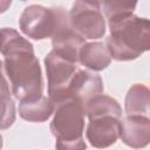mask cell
<instances>
[{
  "label": "cell",
  "mask_w": 150,
  "mask_h": 150,
  "mask_svg": "<svg viewBox=\"0 0 150 150\" xmlns=\"http://www.w3.org/2000/svg\"><path fill=\"white\" fill-rule=\"evenodd\" d=\"M110 35L105 46L111 59L131 61L139 57L150 48V23L146 18L130 15L108 22Z\"/></svg>",
  "instance_id": "1"
},
{
  "label": "cell",
  "mask_w": 150,
  "mask_h": 150,
  "mask_svg": "<svg viewBox=\"0 0 150 150\" xmlns=\"http://www.w3.org/2000/svg\"><path fill=\"white\" fill-rule=\"evenodd\" d=\"M5 75L9 79L12 94L20 102L40 98L43 93L41 67L34 52H23L5 56Z\"/></svg>",
  "instance_id": "2"
},
{
  "label": "cell",
  "mask_w": 150,
  "mask_h": 150,
  "mask_svg": "<svg viewBox=\"0 0 150 150\" xmlns=\"http://www.w3.org/2000/svg\"><path fill=\"white\" fill-rule=\"evenodd\" d=\"M50 131L55 137V150H86L83 139L84 105L76 100L55 104Z\"/></svg>",
  "instance_id": "3"
},
{
  "label": "cell",
  "mask_w": 150,
  "mask_h": 150,
  "mask_svg": "<svg viewBox=\"0 0 150 150\" xmlns=\"http://www.w3.org/2000/svg\"><path fill=\"white\" fill-rule=\"evenodd\" d=\"M63 11L64 9L62 7L29 5L22 11L20 15V29L26 36L34 40L52 38Z\"/></svg>",
  "instance_id": "4"
},
{
  "label": "cell",
  "mask_w": 150,
  "mask_h": 150,
  "mask_svg": "<svg viewBox=\"0 0 150 150\" xmlns=\"http://www.w3.org/2000/svg\"><path fill=\"white\" fill-rule=\"evenodd\" d=\"M68 15L71 28L84 40L101 39L105 34V20L101 2L75 1Z\"/></svg>",
  "instance_id": "5"
},
{
  "label": "cell",
  "mask_w": 150,
  "mask_h": 150,
  "mask_svg": "<svg viewBox=\"0 0 150 150\" xmlns=\"http://www.w3.org/2000/svg\"><path fill=\"white\" fill-rule=\"evenodd\" d=\"M45 67L48 80V97L54 104L68 100L70 83L79 67L50 50L45 57Z\"/></svg>",
  "instance_id": "6"
},
{
  "label": "cell",
  "mask_w": 150,
  "mask_h": 150,
  "mask_svg": "<svg viewBox=\"0 0 150 150\" xmlns=\"http://www.w3.org/2000/svg\"><path fill=\"white\" fill-rule=\"evenodd\" d=\"M84 43L86 40L71 28L69 15L66 11H63L60 16L57 27L52 35V50L60 57L73 63H77L79 53Z\"/></svg>",
  "instance_id": "7"
},
{
  "label": "cell",
  "mask_w": 150,
  "mask_h": 150,
  "mask_svg": "<svg viewBox=\"0 0 150 150\" xmlns=\"http://www.w3.org/2000/svg\"><path fill=\"white\" fill-rule=\"evenodd\" d=\"M121 120L114 116H101L89 120L86 136L91 146L104 149L116 143L120 138Z\"/></svg>",
  "instance_id": "8"
},
{
  "label": "cell",
  "mask_w": 150,
  "mask_h": 150,
  "mask_svg": "<svg viewBox=\"0 0 150 150\" xmlns=\"http://www.w3.org/2000/svg\"><path fill=\"white\" fill-rule=\"evenodd\" d=\"M103 93V82L100 75L90 70L77 69L68 91V100H76L83 105L93 97Z\"/></svg>",
  "instance_id": "9"
},
{
  "label": "cell",
  "mask_w": 150,
  "mask_h": 150,
  "mask_svg": "<svg viewBox=\"0 0 150 150\" xmlns=\"http://www.w3.org/2000/svg\"><path fill=\"white\" fill-rule=\"evenodd\" d=\"M120 138L125 145L134 149L146 146L150 141L149 117L131 115L121 120Z\"/></svg>",
  "instance_id": "10"
},
{
  "label": "cell",
  "mask_w": 150,
  "mask_h": 150,
  "mask_svg": "<svg viewBox=\"0 0 150 150\" xmlns=\"http://www.w3.org/2000/svg\"><path fill=\"white\" fill-rule=\"evenodd\" d=\"M79 62L93 71L105 69L110 62V53L103 42H86L79 53Z\"/></svg>",
  "instance_id": "11"
},
{
  "label": "cell",
  "mask_w": 150,
  "mask_h": 150,
  "mask_svg": "<svg viewBox=\"0 0 150 150\" xmlns=\"http://www.w3.org/2000/svg\"><path fill=\"white\" fill-rule=\"evenodd\" d=\"M84 114L88 120H94L101 116L122 118V108L115 98L101 94L93 97L84 104Z\"/></svg>",
  "instance_id": "12"
},
{
  "label": "cell",
  "mask_w": 150,
  "mask_h": 150,
  "mask_svg": "<svg viewBox=\"0 0 150 150\" xmlns=\"http://www.w3.org/2000/svg\"><path fill=\"white\" fill-rule=\"evenodd\" d=\"M55 104L49 97L41 96L40 98L30 102H20L19 115L28 122H45L54 112Z\"/></svg>",
  "instance_id": "13"
},
{
  "label": "cell",
  "mask_w": 150,
  "mask_h": 150,
  "mask_svg": "<svg viewBox=\"0 0 150 150\" xmlns=\"http://www.w3.org/2000/svg\"><path fill=\"white\" fill-rule=\"evenodd\" d=\"M150 103V91L146 86L135 83L128 90L125 96V112L128 116H148Z\"/></svg>",
  "instance_id": "14"
},
{
  "label": "cell",
  "mask_w": 150,
  "mask_h": 150,
  "mask_svg": "<svg viewBox=\"0 0 150 150\" xmlns=\"http://www.w3.org/2000/svg\"><path fill=\"white\" fill-rule=\"evenodd\" d=\"M15 121V104L11 97L8 82L5 77L4 62L0 60V130L8 129Z\"/></svg>",
  "instance_id": "15"
},
{
  "label": "cell",
  "mask_w": 150,
  "mask_h": 150,
  "mask_svg": "<svg viewBox=\"0 0 150 150\" xmlns=\"http://www.w3.org/2000/svg\"><path fill=\"white\" fill-rule=\"evenodd\" d=\"M23 52H34L33 45L15 29L0 28V53L4 56H9Z\"/></svg>",
  "instance_id": "16"
},
{
  "label": "cell",
  "mask_w": 150,
  "mask_h": 150,
  "mask_svg": "<svg viewBox=\"0 0 150 150\" xmlns=\"http://www.w3.org/2000/svg\"><path fill=\"white\" fill-rule=\"evenodd\" d=\"M137 2H127V1H104L101 2V8L108 19V22L124 19L134 14V9Z\"/></svg>",
  "instance_id": "17"
},
{
  "label": "cell",
  "mask_w": 150,
  "mask_h": 150,
  "mask_svg": "<svg viewBox=\"0 0 150 150\" xmlns=\"http://www.w3.org/2000/svg\"><path fill=\"white\" fill-rule=\"evenodd\" d=\"M12 5V1H8V0H0V14L1 13H5L9 6Z\"/></svg>",
  "instance_id": "18"
},
{
  "label": "cell",
  "mask_w": 150,
  "mask_h": 150,
  "mask_svg": "<svg viewBox=\"0 0 150 150\" xmlns=\"http://www.w3.org/2000/svg\"><path fill=\"white\" fill-rule=\"evenodd\" d=\"M2 149V136L0 135V150Z\"/></svg>",
  "instance_id": "19"
}]
</instances>
